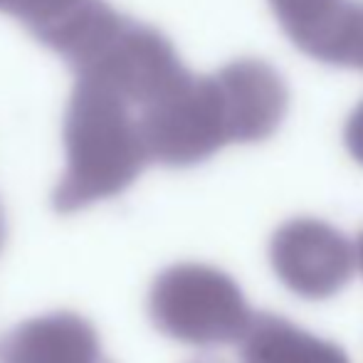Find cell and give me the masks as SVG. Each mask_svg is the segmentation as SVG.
Instances as JSON below:
<instances>
[{
	"mask_svg": "<svg viewBox=\"0 0 363 363\" xmlns=\"http://www.w3.org/2000/svg\"><path fill=\"white\" fill-rule=\"evenodd\" d=\"M62 139L67 163L52 191L62 216L124 193L151 163L134 106L89 77H77Z\"/></svg>",
	"mask_w": 363,
	"mask_h": 363,
	"instance_id": "obj_1",
	"label": "cell"
},
{
	"mask_svg": "<svg viewBox=\"0 0 363 363\" xmlns=\"http://www.w3.org/2000/svg\"><path fill=\"white\" fill-rule=\"evenodd\" d=\"M148 316L161 334L206 349L242 339L252 311L230 274L211 264L183 262L153 279Z\"/></svg>",
	"mask_w": 363,
	"mask_h": 363,
	"instance_id": "obj_2",
	"label": "cell"
},
{
	"mask_svg": "<svg viewBox=\"0 0 363 363\" xmlns=\"http://www.w3.org/2000/svg\"><path fill=\"white\" fill-rule=\"evenodd\" d=\"M148 161L188 168L208 161L220 148L238 144L233 109L220 72L188 74L161 99L139 109Z\"/></svg>",
	"mask_w": 363,
	"mask_h": 363,
	"instance_id": "obj_3",
	"label": "cell"
},
{
	"mask_svg": "<svg viewBox=\"0 0 363 363\" xmlns=\"http://www.w3.org/2000/svg\"><path fill=\"white\" fill-rule=\"evenodd\" d=\"M74 74L89 77L114 89L134 109H144L191 72L161 30L124 15L114 33Z\"/></svg>",
	"mask_w": 363,
	"mask_h": 363,
	"instance_id": "obj_4",
	"label": "cell"
},
{
	"mask_svg": "<svg viewBox=\"0 0 363 363\" xmlns=\"http://www.w3.org/2000/svg\"><path fill=\"white\" fill-rule=\"evenodd\" d=\"M269 259L284 287L304 299H329L354 277L356 250L334 225L296 218L274 233Z\"/></svg>",
	"mask_w": 363,
	"mask_h": 363,
	"instance_id": "obj_5",
	"label": "cell"
},
{
	"mask_svg": "<svg viewBox=\"0 0 363 363\" xmlns=\"http://www.w3.org/2000/svg\"><path fill=\"white\" fill-rule=\"evenodd\" d=\"M0 13L23 23L74 72L124 20L106 0H0Z\"/></svg>",
	"mask_w": 363,
	"mask_h": 363,
	"instance_id": "obj_6",
	"label": "cell"
},
{
	"mask_svg": "<svg viewBox=\"0 0 363 363\" xmlns=\"http://www.w3.org/2000/svg\"><path fill=\"white\" fill-rule=\"evenodd\" d=\"M0 363H114L96 329L74 311H52L15 326L0 339Z\"/></svg>",
	"mask_w": 363,
	"mask_h": 363,
	"instance_id": "obj_7",
	"label": "cell"
},
{
	"mask_svg": "<svg viewBox=\"0 0 363 363\" xmlns=\"http://www.w3.org/2000/svg\"><path fill=\"white\" fill-rule=\"evenodd\" d=\"M359 0H269L284 35L309 57L346 67Z\"/></svg>",
	"mask_w": 363,
	"mask_h": 363,
	"instance_id": "obj_8",
	"label": "cell"
},
{
	"mask_svg": "<svg viewBox=\"0 0 363 363\" xmlns=\"http://www.w3.org/2000/svg\"><path fill=\"white\" fill-rule=\"evenodd\" d=\"M242 363H351L341 346L277 314H252L240 339Z\"/></svg>",
	"mask_w": 363,
	"mask_h": 363,
	"instance_id": "obj_9",
	"label": "cell"
},
{
	"mask_svg": "<svg viewBox=\"0 0 363 363\" xmlns=\"http://www.w3.org/2000/svg\"><path fill=\"white\" fill-rule=\"evenodd\" d=\"M5 238H8V223H5V211H3V203H0V250L5 245Z\"/></svg>",
	"mask_w": 363,
	"mask_h": 363,
	"instance_id": "obj_10",
	"label": "cell"
},
{
	"mask_svg": "<svg viewBox=\"0 0 363 363\" xmlns=\"http://www.w3.org/2000/svg\"><path fill=\"white\" fill-rule=\"evenodd\" d=\"M356 262H359V267L363 269V233L359 238V245H356Z\"/></svg>",
	"mask_w": 363,
	"mask_h": 363,
	"instance_id": "obj_11",
	"label": "cell"
},
{
	"mask_svg": "<svg viewBox=\"0 0 363 363\" xmlns=\"http://www.w3.org/2000/svg\"><path fill=\"white\" fill-rule=\"evenodd\" d=\"M191 363H225V361L213 359V356H203V359H196V361H191Z\"/></svg>",
	"mask_w": 363,
	"mask_h": 363,
	"instance_id": "obj_12",
	"label": "cell"
}]
</instances>
